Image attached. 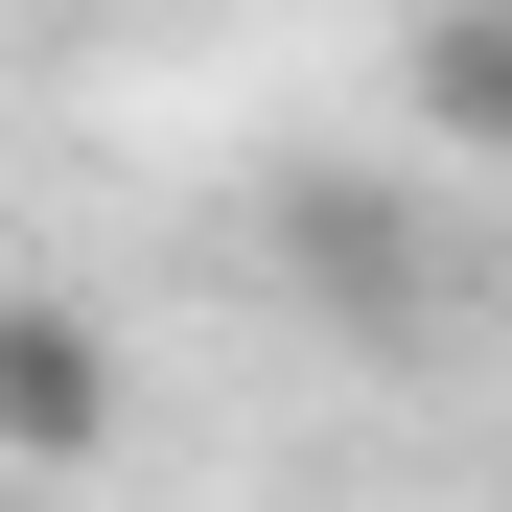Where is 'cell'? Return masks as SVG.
I'll use <instances>...</instances> for the list:
<instances>
[{
	"label": "cell",
	"mask_w": 512,
	"mask_h": 512,
	"mask_svg": "<svg viewBox=\"0 0 512 512\" xmlns=\"http://www.w3.org/2000/svg\"><path fill=\"white\" fill-rule=\"evenodd\" d=\"M256 233H280V280L350 326V350H419V326H443V210H419V163H280Z\"/></svg>",
	"instance_id": "6da1fadb"
},
{
	"label": "cell",
	"mask_w": 512,
	"mask_h": 512,
	"mask_svg": "<svg viewBox=\"0 0 512 512\" xmlns=\"http://www.w3.org/2000/svg\"><path fill=\"white\" fill-rule=\"evenodd\" d=\"M0 466H24V489L117 466V326L70 280H0Z\"/></svg>",
	"instance_id": "7a4b0ae2"
},
{
	"label": "cell",
	"mask_w": 512,
	"mask_h": 512,
	"mask_svg": "<svg viewBox=\"0 0 512 512\" xmlns=\"http://www.w3.org/2000/svg\"><path fill=\"white\" fill-rule=\"evenodd\" d=\"M396 140L419 163H512V0H419L396 24Z\"/></svg>",
	"instance_id": "3957f363"
}]
</instances>
